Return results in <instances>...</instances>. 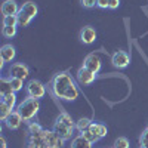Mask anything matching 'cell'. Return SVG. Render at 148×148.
Here are the masks:
<instances>
[{"instance_id":"4fadbf2b","label":"cell","mask_w":148,"mask_h":148,"mask_svg":"<svg viewBox=\"0 0 148 148\" xmlns=\"http://www.w3.org/2000/svg\"><path fill=\"white\" fill-rule=\"evenodd\" d=\"M19 8L21 6H18V3L15 2V0H5V2L2 3V14H3V16L18 15Z\"/></svg>"},{"instance_id":"30bf717a","label":"cell","mask_w":148,"mask_h":148,"mask_svg":"<svg viewBox=\"0 0 148 148\" xmlns=\"http://www.w3.org/2000/svg\"><path fill=\"white\" fill-rule=\"evenodd\" d=\"M83 67H86L88 70H90L92 73L98 74V73L101 71L102 62H101V59H99V56H98V55H95V53H90V55H88V56H86L84 62H83Z\"/></svg>"},{"instance_id":"5b68a950","label":"cell","mask_w":148,"mask_h":148,"mask_svg":"<svg viewBox=\"0 0 148 148\" xmlns=\"http://www.w3.org/2000/svg\"><path fill=\"white\" fill-rule=\"evenodd\" d=\"M25 90H27V95L28 98H34V99H42V98L46 95V88L45 84L39 80H30L25 86Z\"/></svg>"},{"instance_id":"44dd1931","label":"cell","mask_w":148,"mask_h":148,"mask_svg":"<svg viewBox=\"0 0 148 148\" xmlns=\"http://www.w3.org/2000/svg\"><path fill=\"white\" fill-rule=\"evenodd\" d=\"M12 111H14V110H10L5 102H2V101H0V120H2V121H5L8 117H9V114L12 113Z\"/></svg>"},{"instance_id":"5bb4252c","label":"cell","mask_w":148,"mask_h":148,"mask_svg":"<svg viewBox=\"0 0 148 148\" xmlns=\"http://www.w3.org/2000/svg\"><path fill=\"white\" fill-rule=\"evenodd\" d=\"M16 56V51L15 47L12 45H3L2 49H0V59L3 61V62H12V61L15 59Z\"/></svg>"},{"instance_id":"8992f818","label":"cell","mask_w":148,"mask_h":148,"mask_svg":"<svg viewBox=\"0 0 148 148\" xmlns=\"http://www.w3.org/2000/svg\"><path fill=\"white\" fill-rule=\"evenodd\" d=\"M74 129H76V127H71V126L65 125V123L59 121L58 119H56L55 125H53V127H52V130L58 135V136H59L61 139H64V141H68V139H71V138H73V135H74Z\"/></svg>"},{"instance_id":"1f68e13d","label":"cell","mask_w":148,"mask_h":148,"mask_svg":"<svg viewBox=\"0 0 148 148\" xmlns=\"http://www.w3.org/2000/svg\"><path fill=\"white\" fill-rule=\"evenodd\" d=\"M0 144H2V145H0V148H6V139L3 136L0 138Z\"/></svg>"},{"instance_id":"9c48e42d","label":"cell","mask_w":148,"mask_h":148,"mask_svg":"<svg viewBox=\"0 0 148 148\" xmlns=\"http://www.w3.org/2000/svg\"><path fill=\"white\" fill-rule=\"evenodd\" d=\"M111 62L116 68H126L130 64V56L125 51H117L111 56Z\"/></svg>"},{"instance_id":"8fae6325","label":"cell","mask_w":148,"mask_h":148,"mask_svg":"<svg viewBox=\"0 0 148 148\" xmlns=\"http://www.w3.org/2000/svg\"><path fill=\"white\" fill-rule=\"evenodd\" d=\"M22 117H21V114L18 113L16 110H14L12 113L9 114V117L3 121L5 123V126L9 129V130H16V129H19L21 127V125H22Z\"/></svg>"},{"instance_id":"3957f363","label":"cell","mask_w":148,"mask_h":148,"mask_svg":"<svg viewBox=\"0 0 148 148\" xmlns=\"http://www.w3.org/2000/svg\"><path fill=\"white\" fill-rule=\"evenodd\" d=\"M40 110V99H34V98H25L22 102L18 104L16 111L21 114L22 120L30 123Z\"/></svg>"},{"instance_id":"7402d4cb","label":"cell","mask_w":148,"mask_h":148,"mask_svg":"<svg viewBox=\"0 0 148 148\" xmlns=\"http://www.w3.org/2000/svg\"><path fill=\"white\" fill-rule=\"evenodd\" d=\"M9 80H10V86H12V89H14V92L22 90V88H24V80L15 79V77H9Z\"/></svg>"},{"instance_id":"4dcf8cb0","label":"cell","mask_w":148,"mask_h":148,"mask_svg":"<svg viewBox=\"0 0 148 148\" xmlns=\"http://www.w3.org/2000/svg\"><path fill=\"white\" fill-rule=\"evenodd\" d=\"M27 148H52L47 145H27Z\"/></svg>"},{"instance_id":"603a6c76","label":"cell","mask_w":148,"mask_h":148,"mask_svg":"<svg viewBox=\"0 0 148 148\" xmlns=\"http://www.w3.org/2000/svg\"><path fill=\"white\" fill-rule=\"evenodd\" d=\"M114 148H130V144H129V139L125 138V136H120L116 139L114 142Z\"/></svg>"},{"instance_id":"7a4b0ae2","label":"cell","mask_w":148,"mask_h":148,"mask_svg":"<svg viewBox=\"0 0 148 148\" xmlns=\"http://www.w3.org/2000/svg\"><path fill=\"white\" fill-rule=\"evenodd\" d=\"M64 139H61L53 130L43 129L37 133H28V141L27 145H47L52 148H62Z\"/></svg>"},{"instance_id":"277c9868","label":"cell","mask_w":148,"mask_h":148,"mask_svg":"<svg viewBox=\"0 0 148 148\" xmlns=\"http://www.w3.org/2000/svg\"><path fill=\"white\" fill-rule=\"evenodd\" d=\"M39 14V8L34 2H25L21 8H19V12H18V24L19 27H27L30 25V22L37 16Z\"/></svg>"},{"instance_id":"f1b7e54d","label":"cell","mask_w":148,"mask_h":148,"mask_svg":"<svg viewBox=\"0 0 148 148\" xmlns=\"http://www.w3.org/2000/svg\"><path fill=\"white\" fill-rule=\"evenodd\" d=\"M108 5H110V0H98L96 3V6L101 9H108Z\"/></svg>"},{"instance_id":"ba28073f","label":"cell","mask_w":148,"mask_h":148,"mask_svg":"<svg viewBox=\"0 0 148 148\" xmlns=\"http://www.w3.org/2000/svg\"><path fill=\"white\" fill-rule=\"evenodd\" d=\"M98 77V74L92 73L90 70H88L86 67H82L79 71H77V82L82 84V86H88V84H92Z\"/></svg>"},{"instance_id":"83f0119b","label":"cell","mask_w":148,"mask_h":148,"mask_svg":"<svg viewBox=\"0 0 148 148\" xmlns=\"http://www.w3.org/2000/svg\"><path fill=\"white\" fill-rule=\"evenodd\" d=\"M80 3H82V6L86 8V9H92V8L96 6L98 0H80Z\"/></svg>"},{"instance_id":"2e32d148","label":"cell","mask_w":148,"mask_h":148,"mask_svg":"<svg viewBox=\"0 0 148 148\" xmlns=\"http://www.w3.org/2000/svg\"><path fill=\"white\" fill-rule=\"evenodd\" d=\"M88 130H90L92 133H95L99 139H102V138L105 136V135H107V132H108L105 125H102V123H95V121L90 125V127H89Z\"/></svg>"},{"instance_id":"4316f807","label":"cell","mask_w":148,"mask_h":148,"mask_svg":"<svg viewBox=\"0 0 148 148\" xmlns=\"http://www.w3.org/2000/svg\"><path fill=\"white\" fill-rule=\"evenodd\" d=\"M139 144H141L142 148H148V127L142 132L141 138H139Z\"/></svg>"},{"instance_id":"7c38bea8","label":"cell","mask_w":148,"mask_h":148,"mask_svg":"<svg viewBox=\"0 0 148 148\" xmlns=\"http://www.w3.org/2000/svg\"><path fill=\"white\" fill-rule=\"evenodd\" d=\"M80 40L84 43V45H92L95 43L96 40V30L90 25H86L82 28L80 31Z\"/></svg>"},{"instance_id":"52a82bcc","label":"cell","mask_w":148,"mask_h":148,"mask_svg":"<svg viewBox=\"0 0 148 148\" xmlns=\"http://www.w3.org/2000/svg\"><path fill=\"white\" fill-rule=\"evenodd\" d=\"M28 76H30V68L24 62H14V64H10V67H9V77L25 80Z\"/></svg>"},{"instance_id":"836d02e7","label":"cell","mask_w":148,"mask_h":148,"mask_svg":"<svg viewBox=\"0 0 148 148\" xmlns=\"http://www.w3.org/2000/svg\"><path fill=\"white\" fill-rule=\"evenodd\" d=\"M141 148H142V147H141Z\"/></svg>"},{"instance_id":"6da1fadb","label":"cell","mask_w":148,"mask_h":148,"mask_svg":"<svg viewBox=\"0 0 148 148\" xmlns=\"http://www.w3.org/2000/svg\"><path fill=\"white\" fill-rule=\"evenodd\" d=\"M51 90L58 99L62 101H76L80 95V90L74 83L73 77L65 71L53 76L51 82Z\"/></svg>"},{"instance_id":"f546056e","label":"cell","mask_w":148,"mask_h":148,"mask_svg":"<svg viewBox=\"0 0 148 148\" xmlns=\"http://www.w3.org/2000/svg\"><path fill=\"white\" fill-rule=\"evenodd\" d=\"M119 6H120V0H110L108 9H117Z\"/></svg>"},{"instance_id":"9a60e30c","label":"cell","mask_w":148,"mask_h":148,"mask_svg":"<svg viewBox=\"0 0 148 148\" xmlns=\"http://www.w3.org/2000/svg\"><path fill=\"white\" fill-rule=\"evenodd\" d=\"M92 145H93V144L89 142V141L80 133V135H77V136H74V138L71 139L70 148H92Z\"/></svg>"},{"instance_id":"ffe728a7","label":"cell","mask_w":148,"mask_h":148,"mask_svg":"<svg viewBox=\"0 0 148 148\" xmlns=\"http://www.w3.org/2000/svg\"><path fill=\"white\" fill-rule=\"evenodd\" d=\"M18 16L12 15V16H3V27H18Z\"/></svg>"},{"instance_id":"484cf974","label":"cell","mask_w":148,"mask_h":148,"mask_svg":"<svg viewBox=\"0 0 148 148\" xmlns=\"http://www.w3.org/2000/svg\"><path fill=\"white\" fill-rule=\"evenodd\" d=\"M40 130H43V127L39 125V123H36V121H30L28 123V133H37Z\"/></svg>"},{"instance_id":"d6a6232c","label":"cell","mask_w":148,"mask_h":148,"mask_svg":"<svg viewBox=\"0 0 148 148\" xmlns=\"http://www.w3.org/2000/svg\"><path fill=\"white\" fill-rule=\"evenodd\" d=\"M113 148H114V147H113Z\"/></svg>"},{"instance_id":"d4e9b609","label":"cell","mask_w":148,"mask_h":148,"mask_svg":"<svg viewBox=\"0 0 148 148\" xmlns=\"http://www.w3.org/2000/svg\"><path fill=\"white\" fill-rule=\"evenodd\" d=\"M82 135H83V136H84L86 139H88L89 142H92V144H95V142H98V141H99V138H98L95 133H92L90 130H84Z\"/></svg>"},{"instance_id":"ac0fdd59","label":"cell","mask_w":148,"mask_h":148,"mask_svg":"<svg viewBox=\"0 0 148 148\" xmlns=\"http://www.w3.org/2000/svg\"><path fill=\"white\" fill-rule=\"evenodd\" d=\"M92 120L90 119H88V117H82V119H79L77 121H76V129L80 132V133H83L84 130H88L89 127H90V125H92Z\"/></svg>"},{"instance_id":"e0dca14e","label":"cell","mask_w":148,"mask_h":148,"mask_svg":"<svg viewBox=\"0 0 148 148\" xmlns=\"http://www.w3.org/2000/svg\"><path fill=\"white\" fill-rule=\"evenodd\" d=\"M14 92V89H12V86H10V80L9 77H2L0 79V96H5V95H9Z\"/></svg>"},{"instance_id":"cb8c5ba5","label":"cell","mask_w":148,"mask_h":148,"mask_svg":"<svg viewBox=\"0 0 148 148\" xmlns=\"http://www.w3.org/2000/svg\"><path fill=\"white\" fill-rule=\"evenodd\" d=\"M16 28H18V27H3V28H2L3 37H6V39H12V37L16 34Z\"/></svg>"},{"instance_id":"d6986e66","label":"cell","mask_w":148,"mask_h":148,"mask_svg":"<svg viewBox=\"0 0 148 148\" xmlns=\"http://www.w3.org/2000/svg\"><path fill=\"white\" fill-rule=\"evenodd\" d=\"M0 101L5 102L10 110H15V107H16V92H12V93H9V95L2 96V99H0Z\"/></svg>"}]
</instances>
